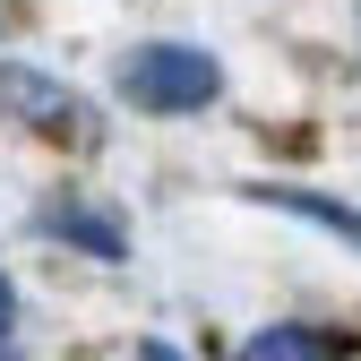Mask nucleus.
Instances as JSON below:
<instances>
[{
    "instance_id": "f257e3e1",
    "label": "nucleus",
    "mask_w": 361,
    "mask_h": 361,
    "mask_svg": "<svg viewBox=\"0 0 361 361\" xmlns=\"http://www.w3.org/2000/svg\"><path fill=\"white\" fill-rule=\"evenodd\" d=\"M224 95V61L207 52V43H180V35H155L138 43V52H121V104L138 112H207Z\"/></svg>"
},
{
    "instance_id": "f03ea898",
    "label": "nucleus",
    "mask_w": 361,
    "mask_h": 361,
    "mask_svg": "<svg viewBox=\"0 0 361 361\" xmlns=\"http://www.w3.org/2000/svg\"><path fill=\"white\" fill-rule=\"evenodd\" d=\"M0 121L35 129V138H86V129H95V104H86L69 78L35 69V61H0Z\"/></svg>"
},
{
    "instance_id": "7ed1b4c3",
    "label": "nucleus",
    "mask_w": 361,
    "mask_h": 361,
    "mask_svg": "<svg viewBox=\"0 0 361 361\" xmlns=\"http://www.w3.org/2000/svg\"><path fill=\"white\" fill-rule=\"evenodd\" d=\"M250 198L258 207H284V215H301V224H319V233H336V241L361 250V207H344L327 190H301V180H250Z\"/></svg>"
},
{
    "instance_id": "20e7f679",
    "label": "nucleus",
    "mask_w": 361,
    "mask_h": 361,
    "mask_svg": "<svg viewBox=\"0 0 361 361\" xmlns=\"http://www.w3.org/2000/svg\"><path fill=\"white\" fill-rule=\"evenodd\" d=\"M43 233H52V241H69V250H95V258H121V250H129V233H121L112 215H95L86 198H69V207H43Z\"/></svg>"
},
{
    "instance_id": "39448f33",
    "label": "nucleus",
    "mask_w": 361,
    "mask_h": 361,
    "mask_svg": "<svg viewBox=\"0 0 361 361\" xmlns=\"http://www.w3.org/2000/svg\"><path fill=\"white\" fill-rule=\"evenodd\" d=\"M336 353H344V336H327V327H258L241 344V361H336Z\"/></svg>"
},
{
    "instance_id": "423d86ee",
    "label": "nucleus",
    "mask_w": 361,
    "mask_h": 361,
    "mask_svg": "<svg viewBox=\"0 0 361 361\" xmlns=\"http://www.w3.org/2000/svg\"><path fill=\"white\" fill-rule=\"evenodd\" d=\"M9 327H18V284L0 276V336H9Z\"/></svg>"
},
{
    "instance_id": "0eeeda50",
    "label": "nucleus",
    "mask_w": 361,
    "mask_h": 361,
    "mask_svg": "<svg viewBox=\"0 0 361 361\" xmlns=\"http://www.w3.org/2000/svg\"><path fill=\"white\" fill-rule=\"evenodd\" d=\"M138 361H180V353H172L164 336H138Z\"/></svg>"
},
{
    "instance_id": "6e6552de",
    "label": "nucleus",
    "mask_w": 361,
    "mask_h": 361,
    "mask_svg": "<svg viewBox=\"0 0 361 361\" xmlns=\"http://www.w3.org/2000/svg\"><path fill=\"white\" fill-rule=\"evenodd\" d=\"M0 361H9V353H0Z\"/></svg>"
}]
</instances>
